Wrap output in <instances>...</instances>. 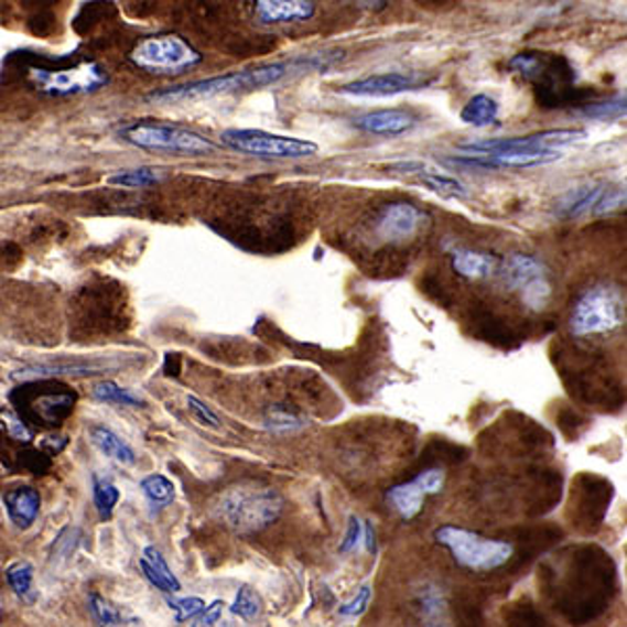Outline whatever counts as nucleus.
<instances>
[{"mask_svg": "<svg viewBox=\"0 0 627 627\" xmlns=\"http://www.w3.org/2000/svg\"><path fill=\"white\" fill-rule=\"evenodd\" d=\"M7 584L20 596L21 601L32 603L36 598L34 592V566L28 561H20L7 569Z\"/></svg>", "mask_w": 627, "mask_h": 627, "instance_id": "nucleus-27", "label": "nucleus"}, {"mask_svg": "<svg viewBox=\"0 0 627 627\" xmlns=\"http://www.w3.org/2000/svg\"><path fill=\"white\" fill-rule=\"evenodd\" d=\"M370 601H372V587L363 586L358 590V594L354 596V601L345 603L344 607L339 608V615L342 617H360L363 613H366Z\"/></svg>", "mask_w": 627, "mask_h": 627, "instance_id": "nucleus-38", "label": "nucleus"}, {"mask_svg": "<svg viewBox=\"0 0 627 627\" xmlns=\"http://www.w3.org/2000/svg\"><path fill=\"white\" fill-rule=\"evenodd\" d=\"M603 186H577L559 199V214L565 218H582L594 212L603 195Z\"/></svg>", "mask_w": 627, "mask_h": 627, "instance_id": "nucleus-18", "label": "nucleus"}, {"mask_svg": "<svg viewBox=\"0 0 627 627\" xmlns=\"http://www.w3.org/2000/svg\"><path fill=\"white\" fill-rule=\"evenodd\" d=\"M461 120L473 128H487L500 120V105L489 95H475L461 111Z\"/></svg>", "mask_w": 627, "mask_h": 627, "instance_id": "nucleus-22", "label": "nucleus"}, {"mask_svg": "<svg viewBox=\"0 0 627 627\" xmlns=\"http://www.w3.org/2000/svg\"><path fill=\"white\" fill-rule=\"evenodd\" d=\"M621 205H626V191H624V188H610V191H607V188H605L592 214L605 216V214H610V212L619 209Z\"/></svg>", "mask_w": 627, "mask_h": 627, "instance_id": "nucleus-37", "label": "nucleus"}, {"mask_svg": "<svg viewBox=\"0 0 627 627\" xmlns=\"http://www.w3.org/2000/svg\"><path fill=\"white\" fill-rule=\"evenodd\" d=\"M107 183L123 186V188H144L151 184L160 183V174L153 167H134V170H120L118 174L109 176Z\"/></svg>", "mask_w": 627, "mask_h": 627, "instance_id": "nucleus-29", "label": "nucleus"}, {"mask_svg": "<svg viewBox=\"0 0 627 627\" xmlns=\"http://www.w3.org/2000/svg\"><path fill=\"white\" fill-rule=\"evenodd\" d=\"M433 82V78H425L414 72H385L366 76L360 80L349 82L339 88L342 95L347 97H358V99H385V97H396L402 93L421 90Z\"/></svg>", "mask_w": 627, "mask_h": 627, "instance_id": "nucleus-10", "label": "nucleus"}, {"mask_svg": "<svg viewBox=\"0 0 627 627\" xmlns=\"http://www.w3.org/2000/svg\"><path fill=\"white\" fill-rule=\"evenodd\" d=\"M122 494L111 479H105L99 475H93V502L102 521H109L113 517V510L120 502Z\"/></svg>", "mask_w": 627, "mask_h": 627, "instance_id": "nucleus-24", "label": "nucleus"}, {"mask_svg": "<svg viewBox=\"0 0 627 627\" xmlns=\"http://www.w3.org/2000/svg\"><path fill=\"white\" fill-rule=\"evenodd\" d=\"M584 116L592 120H617L626 116V97H617L613 101L594 102L584 109Z\"/></svg>", "mask_w": 627, "mask_h": 627, "instance_id": "nucleus-33", "label": "nucleus"}, {"mask_svg": "<svg viewBox=\"0 0 627 627\" xmlns=\"http://www.w3.org/2000/svg\"><path fill=\"white\" fill-rule=\"evenodd\" d=\"M266 426L272 429V431H281V433H287V431H295L300 426H304V421L289 412L283 406H274L270 408V412L266 414Z\"/></svg>", "mask_w": 627, "mask_h": 627, "instance_id": "nucleus-34", "label": "nucleus"}, {"mask_svg": "<svg viewBox=\"0 0 627 627\" xmlns=\"http://www.w3.org/2000/svg\"><path fill=\"white\" fill-rule=\"evenodd\" d=\"M496 258L484 253V251H473V249H458L452 256V266L456 270V274L465 277V279H486L494 268H496Z\"/></svg>", "mask_w": 627, "mask_h": 627, "instance_id": "nucleus-19", "label": "nucleus"}, {"mask_svg": "<svg viewBox=\"0 0 627 627\" xmlns=\"http://www.w3.org/2000/svg\"><path fill=\"white\" fill-rule=\"evenodd\" d=\"M435 542L444 547L454 563L473 573H489L505 566L515 547L505 540L486 538L465 527L442 526L435 529Z\"/></svg>", "mask_w": 627, "mask_h": 627, "instance_id": "nucleus-3", "label": "nucleus"}, {"mask_svg": "<svg viewBox=\"0 0 627 627\" xmlns=\"http://www.w3.org/2000/svg\"><path fill=\"white\" fill-rule=\"evenodd\" d=\"M542 274H544V263L533 256L512 253L505 260L502 277H505L506 284L512 289H521L527 281L542 277Z\"/></svg>", "mask_w": 627, "mask_h": 627, "instance_id": "nucleus-21", "label": "nucleus"}, {"mask_svg": "<svg viewBox=\"0 0 627 627\" xmlns=\"http://www.w3.org/2000/svg\"><path fill=\"white\" fill-rule=\"evenodd\" d=\"M426 220L429 218L425 212L412 203H389L385 205L383 212L377 218V235L391 244L408 241L419 235V230L423 228Z\"/></svg>", "mask_w": 627, "mask_h": 627, "instance_id": "nucleus-11", "label": "nucleus"}, {"mask_svg": "<svg viewBox=\"0 0 627 627\" xmlns=\"http://www.w3.org/2000/svg\"><path fill=\"white\" fill-rule=\"evenodd\" d=\"M550 298H552V287L548 283L544 274H542V277H536V279H531V281H527V283L521 287V300H523V304H526L529 310H536V312L544 310L548 302H550Z\"/></svg>", "mask_w": 627, "mask_h": 627, "instance_id": "nucleus-31", "label": "nucleus"}, {"mask_svg": "<svg viewBox=\"0 0 627 627\" xmlns=\"http://www.w3.org/2000/svg\"><path fill=\"white\" fill-rule=\"evenodd\" d=\"M417 116L404 109H379L368 111L354 120V126L368 134L377 137H402L417 128Z\"/></svg>", "mask_w": 627, "mask_h": 627, "instance_id": "nucleus-13", "label": "nucleus"}, {"mask_svg": "<svg viewBox=\"0 0 627 627\" xmlns=\"http://www.w3.org/2000/svg\"><path fill=\"white\" fill-rule=\"evenodd\" d=\"M624 321V300L613 287H592L577 300L571 314V333L575 337L603 335Z\"/></svg>", "mask_w": 627, "mask_h": 627, "instance_id": "nucleus-8", "label": "nucleus"}, {"mask_svg": "<svg viewBox=\"0 0 627 627\" xmlns=\"http://www.w3.org/2000/svg\"><path fill=\"white\" fill-rule=\"evenodd\" d=\"M88 435L93 445L118 465L132 466L137 463V452L132 450V445L122 440L113 429L102 425L90 426Z\"/></svg>", "mask_w": 627, "mask_h": 627, "instance_id": "nucleus-17", "label": "nucleus"}, {"mask_svg": "<svg viewBox=\"0 0 627 627\" xmlns=\"http://www.w3.org/2000/svg\"><path fill=\"white\" fill-rule=\"evenodd\" d=\"M102 370H107V363L102 365L99 360L93 363H84V360H74V363H55V365H34L25 366L20 370L21 377H53V375H101Z\"/></svg>", "mask_w": 627, "mask_h": 627, "instance_id": "nucleus-23", "label": "nucleus"}, {"mask_svg": "<svg viewBox=\"0 0 627 627\" xmlns=\"http://www.w3.org/2000/svg\"><path fill=\"white\" fill-rule=\"evenodd\" d=\"M423 605H429V607H425L426 615H437L440 608H442L437 592H426L425 596H423Z\"/></svg>", "mask_w": 627, "mask_h": 627, "instance_id": "nucleus-44", "label": "nucleus"}, {"mask_svg": "<svg viewBox=\"0 0 627 627\" xmlns=\"http://www.w3.org/2000/svg\"><path fill=\"white\" fill-rule=\"evenodd\" d=\"M123 142L142 149V151H158V153H176V155H212L218 151L216 142L205 139L199 132L181 126V123L153 122L142 120L123 126L120 130Z\"/></svg>", "mask_w": 627, "mask_h": 627, "instance_id": "nucleus-4", "label": "nucleus"}, {"mask_svg": "<svg viewBox=\"0 0 627 627\" xmlns=\"http://www.w3.org/2000/svg\"><path fill=\"white\" fill-rule=\"evenodd\" d=\"M78 538H80V531L76 527H67L63 529L62 536L55 540V547H53V554L51 559H67L74 554V550L78 547Z\"/></svg>", "mask_w": 627, "mask_h": 627, "instance_id": "nucleus-36", "label": "nucleus"}, {"mask_svg": "<svg viewBox=\"0 0 627 627\" xmlns=\"http://www.w3.org/2000/svg\"><path fill=\"white\" fill-rule=\"evenodd\" d=\"M220 139L228 149L262 160H304L318 151L316 142L253 128H228Z\"/></svg>", "mask_w": 627, "mask_h": 627, "instance_id": "nucleus-6", "label": "nucleus"}, {"mask_svg": "<svg viewBox=\"0 0 627 627\" xmlns=\"http://www.w3.org/2000/svg\"><path fill=\"white\" fill-rule=\"evenodd\" d=\"M224 607H226L224 601H214L209 607L203 608V617L202 621H199V626H214V624H218L220 617H223Z\"/></svg>", "mask_w": 627, "mask_h": 627, "instance_id": "nucleus-42", "label": "nucleus"}, {"mask_svg": "<svg viewBox=\"0 0 627 627\" xmlns=\"http://www.w3.org/2000/svg\"><path fill=\"white\" fill-rule=\"evenodd\" d=\"M425 496L423 487L419 486L417 479L402 484V486L391 487L387 491V500L393 505V508L400 512V517L406 521L414 519L423 510Z\"/></svg>", "mask_w": 627, "mask_h": 627, "instance_id": "nucleus-20", "label": "nucleus"}, {"mask_svg": "<svg viewBox=\"0 0 627 627\" xmlns=\"http://www.w3.org/2000/svg\"><path fill=\"white\" fill-rule=\"evenodd\" d=\"M141 491L142 496L151 505L158 506V508H165V506L172 505L174 498H176L174 484L165 475H160V473L147 475L144 479H141Z\"/></svg>", "mask_w": 627, "mask_h": 627, "instance_id": "nucleus-25", "label": "nucleus"}, {"mask_svg": "<svg viewBox=\"0 0 627 627\" xmlns=\"http://www.w3.org/2000/svg\"><path fill=\"white\" fill-rule=\"evenodd\" d=\"M283 510V496L274 487L256 484L228 487L216 502V515L224 526L241 536L272 526Z\"/></svg>", "mask_w": 627, "mask_h": 627, "instance_id": "nucleus-2", "label": "nucleus"}, {"mask_svg": "<svg viewBox=\"0 0 627 627\" xmlns=\"http://www.w3.org/2000/svg\"><path fill=\"white\" fill-rule=\"evenodd\" d=\"M93 396L105 404L132 406V408L142 404L139 396H134L130 389H123L116 381H101V383L95 385Z\"/></svg>", "mask_w": 627, "mask_h": 627, "instance_id": "nucleus-30", "label": "nucleus"}, {"mask_svg": "<svg viewBox=\"0 0 627 627\" xmlns=\"http://www.w3.org/2000/svg\"><path fill=\"white\" fill-rule=\"evenodd\" d=\"M142 575L153 587H158L163 594H179L183 590L181 580L176 573L170 569L167 561L163 559L162 552L155 547L142 548L141 559H139Z\"/></svg>", "mask_w": 627, "mask_h": 627, "instance_id": "nucleus-15", "label": "nucleus"}, {"mask_svg": "<svg viewBox=\"0 0 627 627\" xmlns=\"http://www.w3.org/2000/svg\"><path fill=\"white\" fill-rule=\"evenodd\" d=\"M417 482H419V486L423 487V491H425L426 496H429V494H437V491L444 489L445 473L442 468H429V471L421 473V475L417 477Z\"/></svg>", "mask_w": 627, "mask_h": 627, "instance_id": "nucleus-40", "label": "nucleus"}, {"mask_svg": "<svg viewBox=\"0 0 627 627\" xmlns=\"http://www.w3.org/2000/svg\"><path fill=\"white\" fill-rule=\"evenodd\" d=\"M186 406H188V410L193 412V417L205 426H212V429H218L220 426V419L216 417V412L209 408L207 404H203L199 398H195V396H188L186 398Z\"/></svg>", "mask_w": 627, "mask_h": 627, "instance_id": "nucleus-39", "label": "nucleus"}, {"mask_svg": "<svg viewBox=\"0 0 627 627\" xmlns=\"http://www.w3.org/2000/svg\"><path fill=\"white\" fill-rule=\"evenodd\" d=\"M253 15L266 25L312 20L316 0H249Z\"/></svg>", "mask_w": 627, "mask_h": 627, "instance_id": "nucleus-12", "label": "nucleus"}, {"mask_svg": "<svg viewBox=\"0 0 627 627\" xmlns=\"http://www.w3.org/2000/svg\"><path fill=\"white\" fill-rule=\"evenodd\" d=\"M262 608L263 603L260 594L256 590H251V587L244 586L239 587L237 598H235V603L230 607V613L239 615L241 619H256V617H260Z\"/></svg>", "mask_w": 627, "mask_h": 627, "instance_id": "nucleus-32", "label": "nucleus"}, {"mask_svg": "<svg viewBox=\"0 0 627 627\" xmlns=\"http://www.w3.org/2000/svg\"><path fill=\"white\" fill-rule=\"evenodd\" d=\"M365 538L366 550L375 554V552H377V542H375V529H372V526H370V523L365 527Z\"/></svg>", "mask_w": 627, "mask_h": 627, "instance_id": "nucleus-46", "label": "nucleus"}, {"mask_svg": "<svg viewBox=\"0 0 627 627\" xmlns=\"http://www.w3.org/2000/svg\"><path fill=\"white\" fill-rule=\"evenodd\" d=\"M318 67L324 69L326 60L305 57V60H293V62L268 63V65H260L253 69H241V72L216 76V78H205V80L188 82L181 86L155 90L147 95V101L176 105V102L203 101L212 97L249 93V90H260V88L284 80L293 72H307V69H318Z\"/></svg>", "mask_w": 627, "mask_h": 627, "instance_id": "nucleus-1", "label": "nucleus"}, {"mask_svg": "<svg viewBox=\"0 0 627 627\" xmlns=\"http://www.w3.org/2000/svg\"><path fill=\"white\" fill-rule=\"evenodd\" d=\"M130 62L147 74L179 76L203 62V55L179 34H153L137 42L130 51Z\"/></svg>", "mask_w": 627, "mask_h": 627, "instance_id": "nucleus-5", "label": "nucleus"}, {"mask_svg": "<svg viewBox=\"0 0 627 627\" xmlns=\"http://www.w3.org/2000/svg\"><path fill=\"white\" fill-rule=\"evenodd\" d=\"M586 130L582 128H556V130H542L527 137H512V139H489V141H473L458 144L466 153H502V151H519V149H561L573 142L584 141Z\"/></svg>", "mask_w": 627, "mask_h": 627, "instance_id": "nucleus-9", "label": "nucleus"}, {"mask_svg": "<svg viewBox=\"0 0 627 627\" xmlns=\"http://www.w3.org/2000/svg\"><path fill=\"white\" fill-rule=\"evenodd\" d=\"M421 183L425 184L426 188H431L433 193H440V195H444V197H458V199L468 197V191H466L465 184L458 183V181L452 179V176L433 172V170L421 172Z\"/></svg>", "mask_w": 627, "mask_h": 627, "instance_id": "nucleus-28", "label": "nucleus"}, {"mask_svg": "<svg viewBox=\"0 0 627 627\" xmlns=\"http://www.w3.org/2000/svg\"><path fill=\"white\" fill-rule=\"evenodd\" d=\"M389 170H396L402 174H421V172H425L426 165L421 162H398L389 165Z\"/></svg>", "mask_w": 627, "mask_h": 627, "instance_id": "nucleus-43", "label": "nucleus"}, {"mask_svg": "<svg viewBox=\"0 0 627 627\" xmlns=\"http://www.w3.org/2000/svg\"><path fill=\"white\" fill-rule=\"evenodd\" d=\"M358 7L368 9V11H383L385 7L389 4V0H354Z\"/></svg>", "mask_w": 627, "mask_h": 627, "instance_id": "nucleus-45", "label": "nucleus"}, {"mask_svg": "<svg viewBox=\"0 0 627 627\" xmlns=\"http://www.w3.org/2000/svg\"><path fill=\"white\" fill-rule=\"evenodd\" d=\"M363 540V523L360 519L356 517H349V526H347V531H345L344 542L339 544V552H352L356 550V547L360 544Z\"/></svg>", "mask_w": 627, "mask_h": 627, "instance_id": "nucleus-41", "label": "nucleus"}, {"mask_svg": "<svg viewBox=\"0 0 627 627\" xmlns=\"http://www.w3.org/2000/svg\"><path fill=\"white\" fill-rule=\"evenodd\" d=\"M4 510L11 519V523L25 531L36 523L41 515L42 498L39 489L30 486H20L9 489L2 498Z\"/></svg>", "mask_w": 627, "mask_h": 627, "instance_id": "nucleus-14", "label": "nucleus"}, {"mask_svg": "<svg viewBox=\"0 0 627 627\" xmlns=\"http://www.w3.org/2000/svg\"><path fill=\"white\" fill-rule=\"evenodd\" d=\"M28 72L34 88L48 97L93 95L109 84L107 69L97 62H82L74 67H62V69L30 67Z\"/></svg>", "mask_w": 627, "mask_h": 627, "instance_id": "nucleus-7", "label": "nucleus"}, {"mask_svg": "<svg viewBox=\"0 0 627 627\" xmlns=\"http://www.w3.org/2000/svg\"><path fill=\"white\" fill-rule=\"evenodd\" d=\"M167 607L176 613V624H183V621H188V619H195L199 613H203L205 603L197 596L167 598Z\"/></svg>", "mask_w": 627, "mask_h": 627, "instance_id": "nucleus-35", "label": "nucleus"}, {"mask_svg": "<svg viewBox=\"0 0 627 627\" xmlns=\"http://www.w3.org/2000/svg\"><path fill=\"white\" fill-rule=\"evenodd\" d=\"M34 404V417L44 425H60L65 421L74 404H76V393L69 391H41L39 396L32 398Z\"/></svg>", "mask_w": 627, "mask_h": 627, "instance_id": "nucleus-16", "label": "nucleus"}, {"mask_svg": "<svg viewBox=\"0 0 627 627\" xmlns=\"http://www.w3.org/2000/svg\"><path fill=\"white\" fill-rule=\"evenodd\" d=\"M88 610L99 626H137V619L123 617L122 610L111 605L107 598H102L101 594L88 596Z\"/></svg>", "mask_w": 627, "mask_h": 627, "instance_id": "nucleus-26", "label": "nucleus"}]
</instances>
